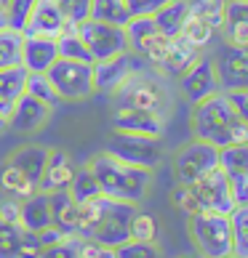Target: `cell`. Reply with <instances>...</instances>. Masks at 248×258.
<instances>
[{"mask_svg":"<svg viewBox=\"0 0 248 258\" xmlns=\"http://www.w3.org/2000/svg\"><path fill=\"white\" fill-rule=\"evenodd\" d=\"M59 59L56 37L24 35L22 40V67L27 72H48V67Z\"/></svg>","mask_w":248,"mask_h":258,"instance_id":"17","label":"cell"},{"mask_svg":"<svg viewBox=\"0 0 248 258\" xmlns=\"http://www.w3.org/2000/svg\"><path fill=\"white\" fill-rule=\"evenodd\" d=\"M115 258H163L158 242H141V240H126L115 247Z\"/></svg>","mask_w":248,"mask_h":258,"instance_id":"39","label":"cell"},{"mask_svg":"<svg viewBox=\"0 0 248 258\" xmlns=\"http://www.w3.org/2000/svg\"><path fill=\"white\" fill-rule=\"evenodd\" d=\"M67 27V19L62 16L56 0H37L32 14H30V22H27L24 32L22 35H43V37H59Z\"/></svg>","mask_w":248,"mask_h":258,"instance_id":"16","label":"cell"},{"mask_svg":"<svg viewBox=\"0 0 248 258\" xmlns=\"http://www.w3.org/2000/svg\"><path fill=\"white\" fill-rule=\"evenodd\" d=\"M75 30H78L80 40L85 43V48H88L93 61L112 59V56H118V53L131 51L123 27L107 24V22H96V19H85V22H80Z\"/></svg>","mask_w":248,"mask_h":258,"instance_id":"7","label":"cell"},{"mask_svg":"<svg viewBox=\"0 0 248 258\" xmlns=\"http://www.w3.org/2000/svg\"><path fill=\"white\" fill-rule=\"evenodd\" d=\"M227 181H230L235 205H245L248 203V176H227Z\"/></svg>","mask_w":248,"mask_h":258,"instance_id":"47","label":"cell"},{"mask_svg":"<svg viewBox=\"0 0 248 258\" xmlns=\"http://www.w3.org/2000/svg\"><path fill=\"white\" fill-rule=\"evenodd\" d=\"M112 131L131 133V136H150V139H163L166 133V114L144 112L118 104L112 112Z\"/></svg>","mask_w":248,"mask_h":258,"instance_id":"12","label":"cell"},{"mask_svg":"<svg viewBox=\"0 0 248 258\" xmlns=\"http://www.w3.org/2000/svg\"><path fill=\"white\" fill-rule=\"evenodd\" d=\"M75 176V168L70 162V155L62 149H48V160H45V170L40 176L37 189L43 192H54V189H70V181Z\"/></svg>","mask_w":248,"mask_h":258,"instance_id":"19","label":"cell"},{"mask_svg":"<svg viewBox=\"0 0 248 258\" xmlns=\"http://www.w3.org/2000/svg\"><path fill=\"white\" fill-rule=\"evenodd\" d=\"M8 128V122H6V117H3V114H0V133H3Z\"/></svg>","mask_w":248,"mask_h":258,"instance_id":"50","label":"cell"},{"mask_svg":"<svg viewBox=\"0 0 248 258\" xmlns=\"http://www.w3.org/2000/svg\"><path fill=\"white\" fill-rule=\"evenodd\" d=\"M187 16H189V0H168L166 6H160L152 14V22H155L158 32H163L166 37H179Z\"/></svg>","mask_w":248,"mask_h":258,"instance_id":"21","label":"cell"},{"mask_svg":"<svg viewBox=\"0 0 248 258\" xmlns=\"http://www.w3.org/2000/svg\"><path fill=\"white\" fill-rule=\"evenodd\" d=\"M22 40H24L22 32L8 30V27L0 30V70L22 67Z\"/></svg>","mask_w":248,"mask_h":258,"instance_id":"30","label":"cell"},{"mask_svg":"<svg viewBox=\"0 0 248 258\" xmlns=\"http://www.w3.org/2000/svg\"><path fill=\"white\" fill-rule=\"evenodd\" d=\"M230 104L235 107V112L243 117V122L248 125V88H237V91H224Z\"/></svg>","mask_w":248,"mask_h":258,"instance_id":"46","label":"cell"},{"mask_svg":"<svg viewBox=\"0 0 248 258\" xmlns=\"http://www.w3.org/2000/svg\"><path fill=\"white\" fill-rule=\"evenodd\" d=\"M67 192H70L72 200L80 205V203H88V200L99 197L102 189H99V184H96V178H93L91 168L85 165V168H80V170H75V176H72L70 189H67Z\"/></svg>","mask_w":248,"mask_h":258,"instance_id":"33","label":"cell"},{"mask_svg":"<svg viewBox=\"0 0 248 258\" xmlns=\"http://www.w3.org/2000/svg\"><path fill=\"white\" fill-rule=\"evenodd\" d=\"M168 0H126L131 16H152L160 6H166Z\"/></svg>","mask_w":248,"mask_h":258,"instance_id":"45","label":"cell"},{"mask_svg":"<svg viewBox=\"0 0 248 258\" xmlns=\"http://www.w3.org/2000/svg\"><path fill=\"white\" fill-rule=\"evenodd\" d=\"M195 59H197V48H195L192 43H187L182 35H179V37H174V40H171V48H168V53H166V59L160 61L158 72L168 75V78H182L184 70H187V67L192 64Z\"/></svg>","mask_w":248,"mask_h":258,"instance_id":"23","label":"cell"},{"mask_svg":"<svg viewBox=\"0 0 248 258\" xmlns=\"http://www.w3.org/2000/svg\"><path fill=\"white\" fill-rule=\"evenodd\" d=\"M85 165L91 168L93 178L102 189L104 197L112 200H123V203H144V197L150 195L152 186V170L150 168H139V165H128L123 160H115L107 152L91 157Z\"/></svg>","mask_w":248,"mask_h":258,"instance_id":"3","label":"cell"},{"mask_svg":"<svg viewBox=\"0 0 248 258\" xmlns=\"http://www.w3.org/2000/svg\"><path fill=\"white\" fill-rule=\"evenodd\" d=\"M133 213H136L133 203H123V200L99 195L88 200V203L78 205V232L75 234L115 250L118 245L131 240L128 224Z\"/></svg>","mask_w":248,"mask_h":258,"instance_id":"1","label":"cell"},{"mask_svg":"<svg viewBox=\"0 0 248 258\" xmlns=\"http://www.w3.org/2000/svg\"><path fill=\"white\" fill-rule=\"evenodd\" d=\"M182 258H203V255H200V253H192V255H182Z\"/></svg>","mask_w":248,"mask_h":258,"instance_id":"51","label":"cell"},{"mask_svg":"<svg viewBox=\"0 0 248 258\" xmlns=\"http://www.w3.org/2000/svg\"><path fill=\"white\" fill-rule=\"evenodd\" d=\"M224 258H235V255H224Z\"/></svg>","mask_w":248,"mask_h":258,"instance_id":"54","label":"cell"},{"mask_svg":"<svg viewBox=\"0 0 248 258\" xmlns=\"http://www.w3.org/2000/svg\"><path fill=\"white\" fill-rule=\"evenodd\" d=\"M88 19L107 22L115 27H126L131 19V11H128L126 0H91V16Z\"/></svg>","mask_w":248,"mask_h":258,"instance_id":"26","label":"cell"},{"mask_svg":"<svg viewBox=\"0 0 248 258\" xmlns=\"http://www.w3.org/2000/svg\"><path fill=\"white\" fill-rule=\"evenodd\" d=\"M222 32L230 45H248V3L227 0Z\"/></svg>","mask_w":248,"mask_h":258,"instance_id":"20","label":"cell"},{"mask_svg":"<svg viewBox=\"0 0 248 258\" xmlns=\"http://www.w3.org/2000/svg\"><path fill=\"white\" fill-rule=\"evenodd\" d=\"M48 117H51L48 104L37 101L30 93H22V96L16 99V104L11 107V112H8L6 122H8V128L16 131V133H35L48 122Z\"/></svg>","mask_w":248,"mask_h":258,"instance_id":"15","label":"cell"},{"mask_svg":"<svg viewBox=\"0 0 248 258\" xmlns=\"http://www.w3.org/2000/svg\"><path fill=\"white\" fill-rule=\"evenodd\" d=\"M104 152L112 155L115 160L128 162V165H139V168H150V170H155L166 155L163 139L131 136V133H120V131H112Z\"/></svg>","mask_w":248,"mask_h":258,"instance_id":"6","label":"cell"},{"mask_svg":"<svg viewBox=\"0 0 248 258\" xmlns=\"http://www.w3.org/2000/svg\"><path fill=\"white\" fill-rule=\"evenodd\" d=\"M45 160H48V149L45 147H22V149H16L14 155L8 157V165L19 168L37 186L40 184L43 170H45Z\"/></svg>","mask_w":248,"mask_h":258,"instance_id":"24","label":"cell"},{"mask_svg":"<svg viewBox=\"0 0 248 258\" xmlns=\"http://www.w3.org/2000/svg\"><path fill=\"white\" fill-rule=\"evenodd\" d=\"M27 85V70L24 67H11V70H0V114L8 117V112L16 104V99L24 93Z\"/></svg>","mask_w":248,"mask_h":258,"instance_id":"25","label":"cell"},{"mask_svg":"<svg viewBox=\"0 0 248 258\" xmlns=\"http://www.w3.org/2000/svg\"><path fill=\"white\" fill-rule=\"evenodd\" d=\"M240 3H248V0H240Z\"/></svg>","mask_w":248,"mask_h":258,"instance_id":"55","label":"cell"},{"mask_svg":"<svg viewBox=\"0 0 248 258\" xmlns=\"http://www.w3.org/2000/svg\"><path fill=\"white\" fill-rule=\"evenodd\" d=\"M48 200H51V224L67 234H75L78 232V203L72 200V195L67 189H54V192H48Z\"/></svg>","mask_w":248,"mask_h":258,"instance_id":"22","label":"cell"},{"mask_svg":"<svg viewBox=\"0 0 248 258\" xmlns=\"http://www.w3.org/2000/svg\"><path fill=\"white\" fill-rule=\"evenodd\" d=\"M80 258H115V250L107 245H99L93 240L80 237Z\"/></svg>","mask_w":248,"mask_h":258,"instance_id":"43","label":"cell"},{"mask_svg":"<svg viewBox=\"0 0 248 258\" xmlns=\"http://www.w3.org/2000/svg\"><path fill=\"white\" fill-rule=\"evenodd\" d=\"M216 165H219V149L195 139L176 155L174 176H176L179 184H192L195 178L206 176L208 170H214Z\"/></svg>","mask_w":248,"mask_h":258,"instance_id":"11","label":"cell"},{"mask_svg":"<svg viewBox=\"0 0 248 258\" xmlns=\"http://www.w3.org/2000/svg\"><path fill=\"white\" fill-rule=\"evenodd\" d=\"M40 253H43V247H40V242H37L35 232H27V229H24L22 242H19L16 258H40Z\"/></svg>","mask_w":248,"mask_h":258,"instance_id":"44","label":"cell"},{"mask_svg":"<svg viewBox=\"0 0 248 258\" xmlns=\"http://www.w3.org/2000/svg\"><path fill=\"white\" fill-rule=\"evenodd\" d=\"M51 224V200L48 192L35 189L30 197H24L19 203V226L27 232H40Z\"/></svg>","mask_w":248,"mask_h":258,"instance_id":"18","label":"cell"},{"mask_svg":"<svg viewBox=\"0 0 248 258\" xmlns=\"http://www.w3.org/2000/svg\"><path fill=\"white\" fill-rule=\"evenodd\" d=\"M112 96L118 99V104H123V107H133V109L158 112V114H166V109H168V93H166V88L158 80L147 78L144 70L136 72L118 93H112Z\"/></svg>","mask_w":248,"mask_h":258,"instance_id":"8","label":"cell"},{"mask_svg":"<svg viewBox=\"0 0 248 258\" xmlns=\"http://www.w3.org/2000/svg\"><path fill=\"white\" fill-rule=\"evenodd\" d=\"M45 75L54 83V88L62 96V101H85L96 93V85H93V64L72 61V59H56Z\"/></svg>","mask_w":248,"mask_h":258,"instance_id":"5","label":"cell"},{"mask_svg":"<svg viewBox=\"0 0 248 258\" xmlns=\"http://www.w3.org/2000/svg\"><path fill=\"white\" fill-rule=\"evenodd\" d=\"M0 186H3V192L8 195V197H14V200H19L22 203L24 197H30L32 192H35V184L30 178H27L19 168H14V165H8L6 162V168H3V173H0Z\"/></svg>","mask_w":248,"mask_h":258,"instance_id":"29","label":"cell"},{"mask_svg":"<svg viewBox=\"0 0 248 258\" xmlns=\"http://www.w3.org/2000/svg\"><path fill=\"white\" fill-rule=\"evenodd\" d=\"M144 59H139L133 51L118 53L112 59H102L93 61V85L102 93H118L133 75L144 70Z\"/></svg>","mask_w":248,"mask_h":258,"instance_id":"10","label":"cell"},{"mask_svg":"<svg viewBox=\"0 0 248 258\" xmlns=\"http://www.w3.org/2000/svg\"><path fill=\"white\" fill-rule=\"evenodd\" d=\"M171 200H174V205L182 210V213H197V203H195V197H192V192H189V186L187 184H179L176 186V192L171 195Z\"/></svg>","mask_w":248,"mask_h":258,"instance_id":"42","label":"cell"},{"mask_svg":"<svg viewBox=\"0 0 248 258\" xmlns=\"http://www.w3.org/2000/svg\"><path fill=\"white\" fill-rule=\"evenodd\" d=\"M219 168L224 176H248V141L219 149Z\"/></svg>","mask_w":248,"mask_h":258,"instance_id":"27","label":"cell"},{"mask_svg":"<svg viewBox=\"0 0 248 258\" xmlns=\"http://www.w3.org/2000/svg\"><path fill=\"white\" fill-rule=\"evenodd\" d=\"M24 93H30V96H35L37 101L48 104L51 109L62 104V96L56 93L54 83L48 80V75H45V72H27V85H24Z\"/></svg>","mask_w":248,"mask_h":258,"instance_id":"31","label":"cell"},{"mask_svg":"<svg viewBox=\"0 0 248 258\" xmlns=\"http://www.w3.org/2000/svg\"><path fill=\"white\" fill-rule=\"evenodd\" d=\"M232 224V255L235 258H248V203L235 205L230 213Z\"/></svg>","mask_w":248,"mask_h":258,"instance_id":"32","label":"cell"},{"mask_svg":"<svg viewBox=\"0 0 248 258\" xmlns=\"http://www.w3.org/2000/svg\"><path fill=\"white\" fill-rule=\"evenodd\" d=\"M224 6H227V0H189V14L203 19V22L208 27H214V30H222Z\"/></svg>","mask_w":248,"mask_h":258,"instance_id":"34","label":"cell"},{"mask_svg":"<svg viewBox=\"0 0 248 258\" xmlns=\"http://www.w3.org/2000/svg\"><path fill=\"white\" fill-rule=\"evenodd\" d=\"M214 32H216L214 27H208L203 19H197V16H192V14L187 16V22H184V27H182V37H184L187 43H192L197 51L206 48V45L211 43Z\"/></svg>","mask_w":248,"mask_h":258,"instance_id":"37","label":"cell"},{"mask_svg":"<svg viewBox=\"0 0 248 258\" xmlns=\"http://www.w3.org/2000/svg\"><path fill=\"white\" fill-rule=\"evenodd\" d=\"M0 3H3V6H6V3H8V0H0Z\"/></svg>","mask_w":248,"mask_h":258,"instance_id":"53","label":"cell"},{"mask_svg":"<svg viewBox=\"0 0 248 258\" xmlns=\"http://www.w3.org/2000/svg\"><path fill=\"white\" fill-rule=\"evenodd\" d=\"M187 186L197 203V210H211V213H224V216H230L235 210V197L230 192V181H227L224 170L219 165L214 170H208L206 176L195 178Z\"/></svg>","mask_w":248,"mask_h":258,"instance_id":"9","label":"cell"},{"mask_svg":"<svg viewBox=\"0 0 248 258\" xmlns=\"http://www.w3.org/2000/svg\"><path fill=\"white\" fill-rule=\"evenodd\" d=\"M214 67H216V78L222 91L248 88V45L224 43V48L214 59Z\"/></svg>","mask_w":248,"mask_h":258,"instance_id":"13","label":"cell"},{"mask_svg":"<svg viewBox=\"0 0 248 258\" xmlns=\"http://www.w3.org/2000/svg\"><path fill=\"white\" fill-rule=\"evenodd\" d=\"M40 258H80V237L78 234H67L62 242L43 247Z\"/></svg>","mask_w":248,"mask_h":258,"instance_id":"41","label":"cell"},{"mask_svg":"<svg viewBox=\"0 0 248 258\" xmlns=\"http://www.w3.org/2000/svg\"><path fill=\"white\" fill-rule=\"evenodd\" d=\"M62 16L67 19V24L78 27L80 22L91 16V0H56Z\"/></svg>","mask_w":248,"mask_h":258,"instance_id":"40","label":"cell"},{"mask_svg":"<svg viewBox=\"0 0 248 258\" xmlns=\"http://www.w3.org/2000/svg\"><path fill=\"white\" fill-rule=\"evenodd\" d=\"M187 232L195 245V253L203 258H224L232 255V224L230 216L197 210L187 216Z\"/></svg>","mask_w":248,"mask_h":258,"instance_id":"4","label":"cell"},{"mask_svg":"<svg viewBox=\"0 0 248 258\" xmlns=\"http://www.w3.org/2000/svg\"><path fill=\"white\" fill-rule=\"evenodd\" d=\"M182 91H184V96L189 101H203L208 96H214L216 91H222L219 88V78H216V67H214V59L211 56H197V59L192 61L184 70L182 78Z\"/></svg>","mask_w":248,"mask_h":258,"instance_id":"14","label":"cell"},{"mask_svg":"<svg viewBox=\"0 0 248 258\" xmlns=\"http://www.w3.org/2000/svg\"><path fill=\"white\" fill-rule=\"evenodd\" d=\"M189 122H192V136L216 149L248 141V125L235 112L224 91H216L214 96L195 101Z\"/></svg>","mask_w":248,"mask_h":258,"instance_id":"2","label":"cell"},{"mask_svg":"<svg viewBox=\"0 0 248 258\" xmlns=\"http://www.w3.org/2000/svg\"><path fill=\"white\" fill-rule=\"evenodd\" d=\"M128 232H131V240L155 242V240H158V218L150 216V213H144V210H136V213L131 216Z\"/></svg>","mask_w":248,"mask_h":258,"instance_id":"36","label":"cell"},{"mask_svg":"<svg viewBox=\"0 0 248 258\" xmlns=\"http://www.w3.org/2000/svg\"><path fill=\"white\" fill-rule=\"evenodd\" d=\"M0 218L3 221H11V224H19V200H6L0 203Z\"/></svg>","mask_w":248,"mask_h":258,"instance_id":"49","label":"cell"},{"mask_svg":"<svg viewBox=\"0 0 248 258\" xmlns=\"http://www.w3.org/2000/svg\"><path fill=\"white\" fill-rule=\"evenodd\" d=\"M3 8H6V6H3V3H0V14H3Z\"/></svg>","mask_w":248,"mask_h":258,"instance_id":"52","label":"cell"},{"mask_svg":"<svg viewBox=\"0 0 248 258\" xmlns=\"http://www.w3.org/2000/svg\"><path fill=\"white\" fill-rule=\"evenodd\" d=\"M35 237H37V242H40V247H48V245H56V242H62L64 237H67V232H62L59 226L48 224L45 229H40V232H35Z\"/></svg>","mask_w":248,"mask_h":258,"instance_id":"48","label":"cell"},{"mask_svg":"<svg viewBox=\"0 0 248 258\" xmlns=\"http://www.w3.org/2000/svg\"><path fill=\"white\" fill-rule=\"evenodd\" d=\"M37 0H8L6 3V27L8 30H16V32H24L27 22H30V14L35 8Z\"/></svg>","mask_w":248,"mask_h":258,"instance_id":"35","label":"cell"},{"mask_svg":"<svg viewBox=\"0 0 248 258\" xmlns=\"http://www.w3.org/2000/svg\"><path fill=\"white\" fill-rule=\"evenodd\" d=\"M56 51H59V59H72V61H85V64H93L85 43L80 40V35L75 27H67V30L56 37Z\"/></svg>","mask_w":248,"mask_h":258,"instance_id":"28","label":"cell"},{"mask_svg":"<svg viewBox=\"0 0 248 258\" xmlns=\"http://www.w3.org/2000/svg\"><path fill=\"white\" fill-rule=\"evenodd\" d=\"M22 234H24V229L19 224H11V221L0 218V258H16Z\"/></svg>","mask_w":248,"mask_h":258,"instance_id":"38","label":"cell"}]
</instances>
